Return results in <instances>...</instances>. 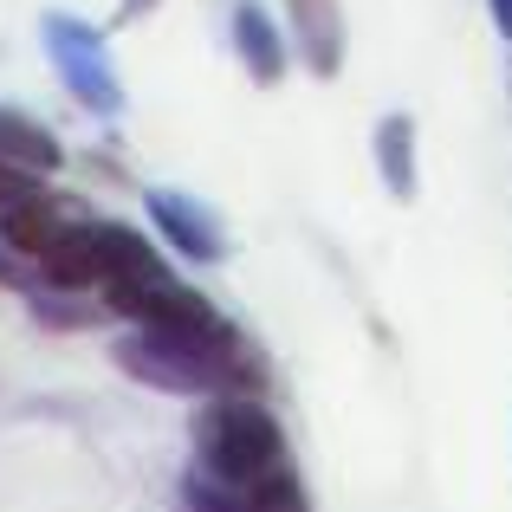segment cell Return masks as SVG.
Wrapping results in <instances>:
<instances>
[{
	"label": "cell",
	"mask_w": 512,
	"mask_h": 512,
	"mask_svg": "<svg viewBox=\"0 0 512 512\" xmlns=\"http://www.w3.org/2000/svg\"><path fill=\"white\" fill-rule=\"evenodd\" d=\"M111 357L124 376H137L143 389H163V396H227V389L260 396V357L234 325H208V331L137 325L117 338Z\"/></svg>",
	"instance_id": "1"
},
{
	"label": "cell",
	"mask_w": 512,
	"mask_h": 512,
	"mask_svg": "<svg viewBox=\"0 0 512 512\" xmlns=\"http://www.w3.org/2000/svg\"><path fill=\"white\" fill-rule=\"evenodd\" d=\"M195 467H208L227 487H260L266 474L286 467V428L273 422L253 389H227V396H201L195 409Z\"/></svg>",
	"instance_id": "2"
},
{
	"label": "cell",
	"mask_w": 512,
	"mask_h": 512,
	"mask_svg": "<svg viewBox=\"0 0 512 512\" xmlns=\"http://www.w3.org/2000/svg\"><path fill=\"white\" fill-rule=\"evenodd\" d=\"M39 33H46L52 72L65 78V91H72L91 117H117V111H124V85H117L111 46H104L98 26L78 20V13H46V20H39Z\"/></svg>",
	"instance_id": "3"
},
{
	"label": "cell",
	"mask_w": 512,
	"mask_h": 512,
	"mask_svg": "<svg viewBox=\"0 0 512 512\" xmlns=\"http://www.w3.org/2000/svg\"><path fill=\"white\" fill-rule=\"evenodd\" d=\"M150 221H156V234L169 240L182 260H201V266H214L227 253V234H221V221H214L208 208H201L195 195H182V188H150Z\"/></svg>",
	"instance_id": "4"
},
{
	"label": "cell",
	"mask_w": 512,
	"mask_h": 512,
	"mask_svg": "<svg viewBox=\"0 0 512 512\" xmlns=\"http://www.w3.org/2000/svg\"><path fill=\"white\" fill-rule=\"evenodd\" d=\"M286 26H292V46H299V65L312 78L344 72V13H338V0H286Z\"/></svg>",
	"instance_id": "5"
},
{
	"label": "cell",
	"mask_w": 512,
	"mask_h": 512,
	"mask_svg": "<svg viewBox=\"0 0 512 512\" xmlns=\"http://www.w3.org/2000/svg\"><path fill=\"white\" fill-rule=\"evenodd\" d=\"M234 52H240L253 85H279V78H286V59H292L286 33L273 26V13H266L260 0H240L234 7Z\"/></svg>",
	"instance_id": "6"
},
{
	"label": "cell",
	"mask_w": 512,
	"mask_h": 512,
	"mask_svg": "<svg viewBox=\"0 0 512 512\" xmlns=\"http://www.w3.org/2000/svg\"><path fill=\"white\" fill-rule=\"evenodd\" d=\"M98 234V292L104 286H124V279H143V273H163V253L124 221H91Z\"/></svg>",
	"instance_id": "7"
},
{
	"label": "cell",
	"mask_w": 512,
	"mask_h": 512,
	"mask_svg": "<svg viewBox=\"0 0 512 512\" xmlns=\"http://www.w3.org/2000/svg\"><path fill=\"white\" fill-rule=\"evenodd\" d=\"M59 234H65V208L46 188H33V195H20L13 208H0V240H7L13 253H26V260H39Z\"/></svg>",
	"instance_id": "8"
},
{
	"label": "cell",
	"mask_w": 512,
	"mask_h": 512,
	"mask_svg": "<svg viewBox=\"0 0 512 512\" xmlns=\"http://www.w3.org/2000/svg\"><path fill=\"white\" fill-rule=\"evenodd\" d=\"M0 156L20 163V169H33V175H59L65 169V143L52 137L39 117L7 111V104H0Z\"/></svg>",
	"instance_id": "9"
},
{
	"label": "cell",
	"mask_w": 512,
	"mask_h": 512,
	"mask_svg": "<svg viewBox=\"0 0 512 512\" xmlns=\"http://www.w3.org/2000/svg\"><path fill=\"white\" fill-rule=\"evenodd\" d=\"M376 175L396 201H415V117L409 111H389L376 124Z\"/></svg>",
	"instance_id": "10"
},
{
	"label": "cell",
	"mask_w": 512,
	"mask_h": 512,
	"mask_svg": "<svg viewBox=\"0 0 512 512\" xmlns=\"http://www.w3.org/2000/svg\"><path fill=\"white\" fill-rule=\"evenodd\" d=\"M26 305H33V318L52 325V331H91V325L111 318V305H91V299H78L72 286H46V279L26 292Z\"/></svg>",
	"instance_id": "11"
},
{
	"label": "cell",
	"mask_w": 512,
	"mask_h": 512,
	"mask_svg": "<svg viewBox=\"0 0 512 512\" xmlns=\"http://www.w3.org/2000/svg\"><path fill=\"white\" fill-rule=\"evenodd\" d=\"M33 188H46V175H33V169H20V163L0 156V208H13V201L33 195Z\"/></svg>",
	"instance_id": "12"
},
{
	"label": "cell",
	"mask_w": 512,
	"mask_h": 512,
	"mask_svg": "<svg viewBox=\"0 0 512 512\" xmlns=\"http://www.w3.org/2000/svg\"><path fill=\"white\" fill-rule=\"evenodd\" d=\"M487 13H493V26L512 39V0H487Z\"/></svg>",
	"instance_id": "13"
},
{
	"label": "cell",
	"mask_w": 512,
	"mask_h": 512,
	"mask_svg": "<svg viewBox=\"0 0 512 512\" xmlns=\"http://www.w3.org/2000/svg\"><path fill=\"white\" fill-rule=\"evenodd\" d=\"M143 7H150V0H124V13H117V20H137Z\"/></svg>",
	"instance_id": "14"
}]
</instances>
